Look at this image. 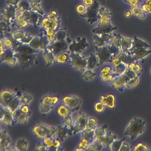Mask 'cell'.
Here are the masks:
<instances>
[{"label":"cell","mask_w":151,"mask_h":151,"mask_svg":"<svg viewBox=\"0 0 151 151\" xmlns=\"http://www.w3.org/2000/svg\"><path fill=\"white\" fill-rule=\"evenodd\" d=\"M108 128V125L107 124H105L103 126H101V128H99V129H96L94 130L95 132V137L96 139L99 138L101 137L105 136L106 133V130Z\"/></svg>","instance_id":"31"},{"label":"cell","mask_w":151,"mask_h":151,"mask_svg":"<svg viewBox=\"0 0 151 151\" xmlns=\"http://www.w3.org/2000/svg\"><path fill=\"white\" fill-rule=\"evenodd\" d=\"M33 100V97L27 93H24L21 97V104L29 105Z\"/></svg>","instance_id":"32"},{"label":"cell","mask_w":151,"mask_h":151,"mask_svg":"<svg viewBox=\"0 0 151 151\" xmlns=\"http://www.w3.org/2000/svg\"><path fill=\"white\" fill-rule=\"evenodd\" d=\"M149 147L147 145L143 143H139L132 148V151H149Z\"/></svg>","instance_id":"34"},{"label":"cell","mask_w":151,"mask_h":151,"mask_svg":"<svg viewBox=\"0 0 151 151\" xmlns=\"http://www.w3.org/2000/svg\"><path fill=\"white\" fill-rule=\"evenodd\" d=\"M56 129L57 126H49L39 122L32 128L30 132L36 138L42 139L53 136L56 132Z\"/></svg>","instance_id":"2"},{"label":"cell","mask_w":151,"mask_h":151,"mask_svg":"<svg viewBox=\"0 0 151 151\" xmlns=\"http://www.w3.org/2000/svg\"><path fill=\"white\" fill-rule=\"evenodd\" d=\"M0 121L1 124L7 127L13 126V118L12 113L7 108L1 106L0 109Z\"/></svg>","instance_id":"12"},{"label":"cell","mask_w":151,"mask_h":151,"mask_svg":"<svg viewBox=\"0 0 151 151\" xmlns=\"http://www.w3.org/2000/svg\"><path fill=\"white\" fill-rule=\"evenodd\" d=\"M12 113L13 118V125L16 124H25L29 122L31 116L24 114L17 109Z\"/></svg>","instance_id":"14"},{"label":"cell","mask_w":151,"mask_h":151,"mask_svg":"<svg viewBox=\"0 0 151 151\" xmlns=\"http://www.w3.org/2000/svg\"><path fill=\"white\" fill-rule=\"evenodd\" d=\"M54 135L62 143L68 136L73 135V132L70 127L62 124L57 126L56 132Z\"/></svg>","instance_id":"9"},{"label":"cell","mask_w":151,"mask_h":151,"mask_svg":"<svg viewBox=\"0 0 151 151\" xmlns=\"http://www.w3.org/2000/svg\"><path fill=\"white\" fill-rule=\"evenodd\" d=\"M128 67L132 70L137 74L141 73L142 69L140 65L138 63L137 61H135L131 63L129 66H128Z\"/></svg>","instance_id":"35"},{"label":"cell","mask_w":151,"mask_h":151,"mask_svg":"<svg viewBox=\"0 0 151 151\" xmlns=\"http://www.w3.org/2000/svg\"><path fill=\"white\" fill-rule=\"evenodd\" d=\"M60 101L58 96L47 94L43 96L39 101L40 112L42 114H47L55 108Z\"/></svg>","instance_id":"4"},{"label":"cell","mask_w":151,"mask_h":151,"mask_svg":"<svg viewBox=\"0 0 151 151\" xmlns=\"http://www.w3.org/2000/svg\"><path fill=\"white\" fill-rule=\"evenodd\" d=\"M14 56L17 58L20 68L24 70L33 66L37 56V53H14Z\"/></svg>","instance_id":"7"},{"label":"cell","mask_w":151,"mask_h":151,"mask_svg":"<svg viewBox=\"0 0 151 151\" xmlns=\"http://www.w3.org/2000/svg\"><path fill=\"white\" fill-rule=\"evenodd\" d=\"M74 112H75L73 110H71V112L67 116L61 120L62 123L63 124H66L67 126L71 128L73 125V119L72 114Z\"/></svg>","instance_id":"27"},{"label":"cell","mask_w":151,"mask_h":151,"mask_svg":"<svg viewBox=\"0 0 151 151\" xmlns=\"http://www.w3.org/2000/svg\"><path fill=\"white\" fill-rule=\"evenodd\" d=\"M70 109L73 110L74 112L76 109L78 108L81 105V99L76 96H67L64 97L63 99V102Z\"/></svg>","instance_id":"15"},{"label":"cell","mask_w":151,"mask_h":151,"mask_svg":"<svg viewBox=\"0 0 151 151\" xmlns=\"http://www.w3.org/2000/svg\"><path fill=\"white\" fill-rule=\"evenodd\" d=\"M43 56L47 62V68L50 67L55 61V55L51 50L45 51Z\"/></svg>","instance_id":"23"},{"label":"cell","mask_w":151,"mask_h":151,"mask_svg":"<svg viewBox=\"0 0 151 151\" xmlns=\"http://www.w3.org/2000/svg\"><path fill=\"white\" fill-rule=\"evenodd\" d=\"M87 60L79 53H70V62L71 67L78 70H83L87 67Z\"/></svg>","instance_id":"8"},{"label":"cell","mask_w":151,"mask_h":151,"mask_svg":"<svg viewBox=\"0 0 151 151\" xmlns=\"http://www.w3.org/2000/svg\"><path fill=\"white\" fill-rule=\"evenodd\" d=\"M17 62H18L17 59V57H16L15 56L11 57V58H10V59L7 61V62L8 64H9L10 66H14L16 63Z\"/></svg>","instance_id":"40"},{"label":"cell","mask_w":151,"mask_h":151,"mask_svg":"<svg viewBox=\"0 0 151 151\" xmlns=\"http://www.w3.org/2000/svg\"><path fill=\"white\" fill-rule=\"evenodd\" d=\"M28 145L29 142L28 140L23 138L17 139L15 145L17 150L18 151H26L28 148Z\"/></svg>","instance_id":"22"},{"label":"cell","mask_w":151,"mask_h":151,"mask_svg":"<svg viewBox=\"0 0 151 151\" xmlns=\"http://www.w3.org/2000/svg\"><path fill=\"white\" fill-rule=\"evenodd\" d=\"M11 143V139L7 131L1 128L0 131V151H6Z\"/></svg>","instance_id":"17"},{"label":"cell","mask_w":151,"mask_h":151,"mask_svg":"<svg viewBox=\"0 0 151 151\" xmlns=\"http://www.w3.org/2000/svg\"><path fill=\"white\" fill-rule=\"evenodd\" d=\"M99 60L97 66H99L106 63H112L113 55L107 49H99L97 52Z\"/></svg>","instance_id":"16"},{"label":"cell","mask_w":151,"mask_h":151,"mask_svg":"<svg viewBox=\"0 0 151 151\" xmlns=\"http://www.w3.org/2000/svg\"><path fill=\"white\" fill-rule=\"evenodd\" d=\"M6 151H17L16 148L15 146H11V145H9V146L7 148Z\"/></svg>","instance_id":"41"},{"label":"cell","mask_w":151,"mask_h":151,"mask_svg":"<svg viewBox=\"0 0 151 151\" xmlns=\"http://www.w3.org/2000/svg\"><path fill=\"white\" fill-rule=\"evenodd\" d=\"M116 139H117V136L116 135L113 134L110 132L108 131L106 132L105 136L99 138L97 139H95V140L102 143L104 145V147L109 149H110L111 144Z\"/></svg>","instance_id":"18"},{"label":"cell","mask_w":151,"mask_h":151,"mask_svg":"<svg viewBox=\"0 0 151 151\" xmlns=\"http://www.w3.org/2000/svg\"><path fill=\"white\" fill-rule=\"evenodd\" d=\"M127 68H128V66L126 64L122 62L116 66H113V71L114 72L121 75L125 72Z\"/></svg>","instance_id":"28"},{"label":"cell","mask_w":151,"mask_h":151,"mask_svg":"<svg viewBox=\"0 0 151 151\" xmlns=\"http://www.w3.org/2000/svg\"><path fill=\"white\" fill-rule=\"evenodd\" d=\"M48 149V151H60L62 150L61 142L53 135L41 139Z\"/></svg>","instance_id":"11"},{"label":"cell","mask_w":151,"mask_h":151,"mask_svg":"<svg viewBox=\"0 0 151 151\" xmlns=\"http://www.w3.org/2000/svg\"><path fill=\"white\" fill-rule=\"evenodd\" d=\"M141 73L137 74V76L134 78L130 80L127 83L125 84V88L128 89H131L133 88L138 84L139 82V77L140 76Z\"/></svg>","instance_id":"30"},{"label":"cell","mask_w":151,"mask_h":151,"mask_svg":"<svg viewBox=\"0 0 151 151\" xmlns=\"http://www.w3.org/2000/svg\"><path fill=\"white\" fill-rule=\"evenodd\" d=\"M137 75L134 71L128 67L124 73L114 78L110 82V83L118 91L122 92L125 88V84Z\"/></svg>","instance_id":"3"},{"label":"cell","mask_w":151,"mask_h":151,"mask_svg":"<svg viewBox=\"0 0 151 151\" xmlns=\"http://www.w3.org/2000/svg\"><path fill=\"white\" fill-rule=\"evenodd\" d=\"M98 63V60L97 56L94 54L91 55L90 57L87 60V68L88 70L93 69L97 66Z\"/></svg>","instance_id":"24"},{"label":"cell","mask_w":151,"mask_h":151,"mask_svg":"<svg viewBox=\"0 0 151 151\" xmlns=\"http://www.w3.org/2000/svg\"><path fill=\"white\" fill-rule=\"evenodd\" d=\"M132 147L128 143L123 142L119 151H131Z\"/></svg>","instance_id":"39"},{"label":"cell","mask_w":151,"mask_h":151,"mask_svg":"<svg viewBox=\"0 0 151 151\" xmlns=\"http://www.w3.org/2000/svg\"><path fill=\"white\" fill-rule=\"evenodd\" d=\"M17 96V94L10 90H3L1 91L0 96L1 106L7 108L10 103Z\"/></svg>","instance_id":"10"},{"label":"cell","mask_w":151,"mask_h":151,"mask_svg":"<svg viewBox=\"0 0 151 151\" xmlns=\"http://www.w3.org/2000/svg\"><path fill=\"white\" fill-rule=\"evenodd\" d=\"M79 133L80 135V142L75 151H86L87 147L95 140V132L86 129Z\"/></svg>","instance_id":"5"},{"label":"cell","mask_w":151,"mask_h":151,"mask_svg":"<svg viewBox=\"0 0 151 151\" xmlns=\"http://www.w3.org/2000/svg\"><path fill=\"white\" fill-rule=\"evenodd\" d=\"M36 151H48L47 147L45 145L42 140L40 139V141H39L36 145Z\"/></svg>","instance_id":"38"},{"label":"cell","mask_w":151,"mask_h":151,"mask_svg":"<svg viewBox=\"0 0 151 151\" xmlns=\"http://www.w3.org/2000/svg\"><path fill=\"white\" fill-rule=\"evenodd\" d=\"M96 75L97 74L94 72H93L92 70L88 69V70L85 71L82 76L85 80H89L96 76Z\"/></svg>","instance_id":"36"},{"label":"cell","mask_w":151,"mask_h":151,"mask_svg":"<svg viewBox=\"0 0 151 151\" xmlns=\"http://www.w3.org/2000/svg\"><path fill=\"white\" fill-rule=\"evenodd\" d=\"M125 140V138H123L120 140L116 139L110 146V149L112 151H119L123 142Z\"/></svg>","instance_id":"29"},{"label":"cell","mask_w":151,"mask_h":151,"mask_svg":"<svg viewBox=\"0 0 151 151\" xmlns=\"http://www.w3.org/2000/svg\"><path fill=\"white\" fill-rule=\"evenodd\" d=\"M101 101L109 108L114 109L115 106V97L112 93L106 96H101Z\"/></svg>","instance_id":"19"},{"label":"cell","mask_w":151,"mask_h":151,"mask_svg":"<svg viewBox=\"0 0 151 151\" xmlns=\"http://www.w3.org/2000/svg\"><path fill=\"white\" fill-rule=\"evenodd\" d=\"M105 105L101 101H98L94 105V109L97 113H102L105 110Z\"/></svg>","instance_id":"37"},{"label":"cell","mask_w":151,"mask_h":151,"mask_svg":"<svg viewBox=\"0 0 151 151\" xmlns=\"http://www.w3.org/2000/svg\"><path fill=\"white\" fill-rule=\"evenodd\" d=\"M150 73H151V70H150Z\"/></svg>","instance_id":"42"},{"label":"cell","mask_w":151,"mask_h":151,"mask_svg":"<svg viewBox=\"0 0 151 151\" xmlns=\"http://www.w3.org/2000/svg\"><path fill=\"white\" fill-rule=\"evenodd\" d=\"M117 57L120 59L122 63L126 64L127 66H129L131 63L135 61L131 55L120 54Z\"/></svg>","instance_id":"26"},{"label":"cell","mask_w":151,"mask_h":151,"mask_svg":"<svg viewBox=\"0 0 151 151\" xmlns=\"http://www.w3.org/2000/svg\"><path fill=\"white\" fill-rule=\"evenodd\" d=\"M103 147H104V145L102 143L99 142V141L95 140L91 145H90L86 151H101L102 150Z\"/></svg>","instance_id":"25"},{"label":"cell","mask_w":151,"mask_h":151,"mask_svg":"<svg viewBox=\"0 0 151 151\" xmlns=\"http://www.w3.org/2000/svg\"><path fill=\"white\" fill-rule=\"evenodd\" d=\"M119 76V74L114 72L113 67L106 66L101 70L100 79L104 82H111L114 78Z\"/></svg>","instance_id":"13"},{"label":"cell","mask_w":151,"mask_h":151,"mask_svg":"<svg viewBox=\"0 0 151 151\" xmlns=\"http://www.w3.org/2000/svg\"><path fill=\"white\" fill-rule=\"evenodd\" d=\"M146 122L144 120L134 117L130 121L124 132V136L129 137L131 140H134L139 136L144 134L145 130Z\"/></svg>","instance_id":"1"},{"label":"cell","mask_w":151,"mask_h":151,"mask_svg":"<svg viewBox=\"0 0 151 151\" xmlns=\"http://www.w3.org/2000/svg\"><path fill=\"white\" fill-rule=\"evenodd\" d=\"M97 122L93 118H89L87 121L86 129L89 130H95L97 129Z\"/></svg>","instance_id":"33"},{"label":"cell","mask_w":151,"mask_h":151,"mask_svg":"<svg viewBox=\"0 0 151 151\" xmlns=\"http://www.w3.org/2000/svg\"><path fill=\"white\" fill-rule=\"evenodd\" d=\"M71 111V109H70L63 102H62L57 107L56 110V114L61 120L67 116Z\"/></svg>","instance_id":"20"},{"label":"cell","mask_w":151,"mask_h":151,"mask_svg":"<svg viewBox=\"0 0 151 151\" xmlns=\"http://www.w3.org/2000/svg\"><path fill=\"white\" fill-rule=\"evenodd\" d=\"M75 115L74 118L73 116V124L71 127L73 135H76L86 129L89 118L87 115L81 111H76Z\"/></svg>","instance_id":"6"},{"label":"cell","mask_w":151,"mask_h":151,"mask_svg":"<svg viewBox=\"0 0 151 151\" xmlns=\"http://www.w3.org/2000/svg\"><path fill=\"white\" fill-rule=\"evenodd\" d=\"M70 54L62 52L55 57V62L57 64H64L70 62Z\"/></svg>","instance_id":"21"}]
</instances>
